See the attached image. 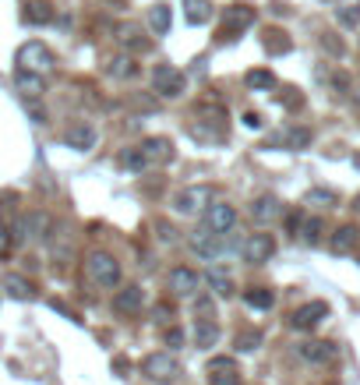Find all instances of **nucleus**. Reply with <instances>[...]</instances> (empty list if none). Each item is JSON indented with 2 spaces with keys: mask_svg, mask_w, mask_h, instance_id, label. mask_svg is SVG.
Masks as SVG:
<instances>
[{
  "mask_svg": "<svg viewBox=\"0 0 360 385\" xmlns=\"http://www.w3.org/2000/svg\"><path fill=\"white\" fill-rule=\"evenodd\" d=\"M120 166H128V170L142 173V170L149 166V159L142 156V149H138V145H131V149H124V152H120Z\"/></svg>",
  "mask_w": 360,
  "mask_h": 385,
  "instance_id": "nucleus-35",
  "label": "nucleus"
},
{
  "mask_svg": "<svg viewBox=\"0 0 360 385\" xmlns=\"http://www.w3.org/2000/svg\"><path fill=\"white\" fill-rule=\"evenodd\" d=\"M339 198H335V191H325V188H311L307 191V205H325V209H332Z\"/></svg>",
  "mask_w": 360,
  "mask_h": 385,
  "instance_id": "nucleus-38",
  "label": "nucleus"
},
{
  "mask_svg": "<svg viewBox=\"0 0 360 385\" xmlns=\"http://www.w3.org/2000/svg\"><path fill=\"white\" fill-rule=\"evenodd\" d=\"M117 47H120L124 54L138 57V54H149V50H152V39H145V32H142L138 25H120V29H117Z\"/></svg>",
  "mask_w": 360,
  "mask_h": 385,
  "instance_id": "nucleus-13",
  "label": "nucleus"
},
{
  "mask_svg": "<svg viewBox=\"0 0 360 385\" xmlns=\"http://www.w3.org/2000/svg\"><path fill=\"white\" fill-rule=\"evenodd\" d=\"M142 374H145L152 385H170V381L180 378V364H177V357H170V353H149V357L142 360Z\"/></svg>",
  "mask_w": 360,
  "mask_h": 385,
  "instance_id": "nucleus-4",
  "label": "nucleus"
},
{
  "mask_svg": "<svg viewBox=\"0 0 360 385\" xmlns=\"http://www.w3.org/2000/svg\"><path fill=\"white\" fill-rule=\"evenodd\" d=\"M50 216L46 212H29V216H22L15 226H11V240L15 244H29V240H39V237H46L50 233Z\"/></svg>",
  "mask_w": 360,
  "mask_h": 385,
  "instance_id": "nucleus-7",
  "label": "nucleus"
},
{
  "mask_svg": "<svg viewBox=\"0 0 360 385\" xmlns=\"http://www.w3.org/2000/svg\"><path fill=\"white\" fill-rule=\"evenodd\" d=\"M184 89H187V75H184L180 68L159 64V68L152 71V92H156V96H163V99H180Z\"/></svg>",
  "mask_w": 360,
  "mask_h": 385,
  "instance_id": "nucleus-2",
  "label": "nucleus"
},
{
  "mask_svg": "<svg viewBox=\"0 0 360 385\" xmlns=\"http://www.w3.org/2000/svg\"><path fill=\"white\" fill-rule=\"evenodd\" d=\"M11 244H15V240H11V226H8L4 219H0V255H4Z\"/></svg>",
  "mask_w": 360,
  "mask_h": 385,
  "instance_id": "nucleus-43",
  "label": "nucleus"
},
{
  "mask_svg": "<svg viewBox=\"0 0 360 385\" xmlns=\"http://www.w3.org/2000/svg\"><path fill=\"white\" fill-rule=\"evenodd\" d=\"M64 142H68V149H75V152H89V149H96L99 135H96L92 124L78 121V124H71V128L64 131Z\"/></svg>",
  "mask_w": 360,
  "mask_h": 385,
  "instance_id": "nucleus-15",
  "label": "nucleus"
},
{
  "mask_svg": "<svg viewBox=\"0 0 360 385\" xmlns=\"http://www.w3.org/2000/svg\"><path fill=\"white\" fill-rule=\"evenodd\" d=\"M156 230H159V240H173V237H177V230H173L166 219H159V223H156Z\"/></svg>",
  "mask_w": 360,
  "mask_h": 385,
  "instance_id": "nucleus-44",
  "label": "nucleus"
},
{
  "mask_svg": "<svg viewBox=\"0 0 360 385\" xmlns=\"http://www.w3.org/2000/svg\"><path fill=\"white\" fill-rule=\"evenodd\" d=\"M166 290H170L173 297H191V293H198V272L187 269V265L170 269V276H166Z\"/></svg>",
  "mask_w": 360,
  "mask_h": 385,
  "instance_id": "nucleus-12",
  "label": "nucleus"
},
{
  "mask_svg": "<svg viewBox=\"0 0 360 385\" xmlns=\"http://www.w3.org/2000/svg\"><path fill=\"white\" fill-rule=\"evenodd\" d=\"M356 209H360V198H356Z\"/></svg>",
  "mask_w": 360,
  "mask_h": 385,
  "instance_id": "nucleus-47",
  "label": "nucleus"
},
{
  "mask_svg": "<svg viewBox=\"0 0 360 385\" xmlns=\"http://www.w3.org/2000/svg\"><path fill=\"white\" fill-rule=\"evenodd\" d=\"M244 124H247L251 131H258V128H261V114H254V110H251V114H244Z\"/></svg>",
  "mask_w": 360,
  "mask_h": 385,
  "instance_id": "nucleus-45",
  "label": "nucleus"
},
{
  "mask_svg": "<svg viewBox=\"0 0 360 385\" xmlns=\"http://www.w3.org/2000/svg\"><path fill=\"white\" fill-rule=\"evenodd\" d=\"M297 353L307 364H332L335 360V343H328V339H307V343L297 346Z\"/></svg>",
  "mask_w": 360,
  "mask_h": 385,
  "instance_id": "nucleus-18",
  "label": "nucleus"
},
{
  "mask_svg": "<svg viewBox=\"0 0 360 385\" xmlns=\"http://www.w3.org/2000/svg\"><path fill=\"white\" fill-rule=\"evenodd\" d=\"M261 43H265V50H268L272 57H279V54H290V50H293V43H290V36H286L283 29H268V32L261 36Z\"/></svg>",
  "mask_w": 360,
  "mask_h": 385,
  "instance_id": "nucleus-31",
  "label": "nucleus"
},
{
  "mask_svg": "<svg viewBox=\"0 0 360 385\" xmlns=\"http://www.w3.org/2000/svg\"><path fill=\"white\" fill-rule=\"evenodd\" d=\"M321 230H325V223H321L318 216H311V219L304 216V226H300V240L314 248V244H321Z\"/></svg>",
  "mask_w": 360,
  "mask_h": 385,
  "instance_id": "nucleus-33",
  "label": "nucleus"
},
{
  "mask_svg": "<svg viewBox=\"0 0 360 385\" xmlns=\"http://www.w3.org/2000/svg\"><path fill=\"white\" fill-rule=\"evenodd\" d=\"M240 255L247 265H265L272 255H275V237L272 233H251L244 244H240Z\"/></svg>",
  "mask_w": 360,
  "mask_h": 385,
  "instance_id": "nucleus-9",
  "label": "nucleus"
},
{
  "mask_svg": "<svg viewBox=\"0 0 360 385\" xmlns=\"http://www.w3.org/2000/svg\"><path fill=\"white\" fill-rule=\"evenodd\" d=\"M191 251H194L198 258H205V262H216V258L226 251V237H216V233L201 230V233L191 237Z\"/></svg>",
  "mask_w": 360,
  "mask_h": 385,
  "instance_id": "nucleus-17",
  "label": "nucleus"
},
{
  "mask_svg": "<svg viewBox=\"0 0 360 385\" xmlns=\"http://www.w3.org/2000/svg\"><path fill=\"white\" fill-rule=\"evenodd\" d=\"M142 307H145V290L142 286H135V283H128V286H120L117 293H113V311L117 314H142Z\"/></svg>",
  "mask_w": 360,
  "mask_h": 385,
  "instance_id": "nucleus-11",
  "label": "nucleus"
},
{
  "mask_svg": "<svg viewBox=\"0 0 360 385\" xmlns=\"http://www.w3.org/2000/svg\"><path fill=\"white\" fill-rule=\"evenodd\" d=\"M85 276L99 286V290H117L120 286V262L110 251H92L85 258Z\"/></svg>",
  "mask_w": 360,
  "mask_h": 385,
  "instance_id": "nucleus-1",
  "label": "nucleus"
},
{
  "mask_svg": "<svg viewBox=\"0 0 360 385\" xmlns=\"http://www.w3.org/2000/svg\"><path fill=\"white\" fill-rule=\"evenodd\" d=\"M209 385H244L233 357H212L209 360Z\"/></svg>",
  "mask_w": 360,
  "mask_h": 385,
  "instance_id": "nucleus-14",
  "label": "nucleus"
},
{
  "mask_svg": "<svg viewBox=\"0 0 360 385\" xmlns=\"http://www.w3.org/2000/svg\"><path fill=\"white\" fill-rule=\"evenodd\" d=\"M353 103H356V106H360V89H356V92H353Z\"/></svg>",
  "mask_w": 360,
  "mask_h": 385,
  "instance_id": "nucleus-46",
  "label": "nucleus"
},
{
  "mask_svg": "<svg viewBox=\"0 0 360 385\" xmlns=\"http://www.w3.org/2000/svg\"><path fill=\"white\" fill-rule=\"evenodd\" d=\"M25 106H29V114H32V121H36V124H46V110H43L36 99H25Z\"/></svg>",
  "mask_w": 360,
  "mask_h": 385,
  "instance_id": "nucleus-42",
  "label": "nucleus"
},
{
  "mask_svg": "<svg viewBox=\"0 0 360 385\" xmlns=\"http://www.w3.org/2000/svg\"><path fill=\"white\" fill-rule=\"evenodd\" d=\"M184 18L191 25H205L212 18V0H184Z\"/></svg>",
  "mask_w": 360,
  "mask_h": 385,
  "instance_id": "nucleus-27",
  "label": "nucleus"
},
{
  "mask_svg": "<svg viewBox=\"0 0 360 385\" xmlns=\"http://www.w3.org/2000/svg\"><path fill=\"white\" fill-rule=\"evenodd\" d=\"M0 286H4V293H8L11 300H32V297H36V286H32L25 276H18V272L4 276V283H0Z\"/></svg>",
  "mask_w": 360,
  "mask_h": 385,
  "instance_id": "nucleus-23",
  "label": "nucleus"
},
{
  "mask_svg": "<svg viewBox=\"0 0 360 385\" xmlns=\"http://www.w3.org/2000/svg\"><path fill=\"white\" fill-rule=\"evenodd\" d=\"M18 68H25V71H36V75H43V71H50L57 61H54V50L46 47V43H39V39H32V43H25V47H18Z\"/></svg>",
  "mask_w": 360,
  "mask_h": 385,
  "instance_id": "nucleus-5",
  "label": "nucleus"
},
{
  "mask_svg": "<svg viewBox=\"0 0 360 385\" xmlns=\"http://www.w3.org/2000/svg\"><path fill=\"white\" fill-rule=\"evenodd\" d=\"M54 15H57V11H54L50 0H29L25 11H22V22H25V25H50Z\"/></svg>",
  "mask_w": 360,
  "mask_h": 385,
  "instance_id": "nucleus-21",
  "label": "nucleus"
},
{
  "mask_svg": "<svg viewBox=\"0 0 360 385\" xmlns=\"http://www.w3.org/2000/svg\"><path fill=\"white\" fill-rule=\"evenodd\" d=\"M244 304H247L251 311H268V307L275 304V293L265 290V286H251V290H244Z\"/></svg>",
  "mask_w": 360,
  "mask_h": 385,
  "instance_id": "nucleus-29",
  "label": "nucleus"
},
{
  "mask_svg": "<svg viewBox=\"0 0 360 385\" xmlns=\"http://www.w3.org/2000/svg\"><path fill=\"white\" fill-rule=\"evenodd\" d=\"M212 198H216V188L212 184H191V188H180L173 195V209L180 216H194L198 209H209Z\"/></svg>",
  "mask_w": 360,
  "mask_h": 385,
  "instance_id": "nucleus-3",
  "label": "nucleus"
},
{
  "mask_svg": "<svg viewBox=\"0 0 360 385\" xmlns=\"http://www.w3.org/2000/svg\"><path fill=\"white\" fill-rule=\"evenodd\" d=\"M233 346H237L240 353H254V350L261 346V332H251V329H244V332L233 339Z\"/></svg>",
  "mask_w": 360,
  "mask_h": 385,
  "instance_id": "nucleus-36",
  "label": "nucleus"
},
{
  "mask_svg": "<svg viewBox=\"0 0 360 385\" xmlns=\"http://www.w3.org/2000/svg\"><path fill=\"white\" fill-rule=\"evenodd\" d=\"M300 226H304V212H290V216H286V230H290L293 237H300Z\"/></svg>",
  "mask_w": 360,
  "mask_h": 385,
  "instance_id": "nucleus-41",
  "label": "nucleus"
},
{
  "mask_svg": "<svg viewBox=\"0 0 360 385\" xmlns=\"http://www.w3.org/2000/svg\"><path fill=\"white\" fill-rule=\"evenodd\" d=\"M106 71H110V78L128 82V78H135V75H138V61H135L131 54H117V57L106 64Z\"/></svg>",
  "mask_w": 360,
  "mask_h": 385,
  "instance_id": "nucleus-25",
  "label": "nucleus"
},
{
  "mask_svg": "<svg viewBox=\"0 0 360 385\" xmlns=\"http://www.w3.org/2000/svg\"><path fill=\"white\" fill-rule=\"evenodd\" d=\"M205 283L212 286V293H216V297H226V300L233 297V279H230V272H223L219 265L205 272Z\"/></svg>",
  "mask_w": 360,
  "mask_h": 385,
  "instance_id": "nucleus-26",
  "label": "nucleus"
},
{
  "mask_svg": "<svg viewBox=\"0 0 360 385\" xmlns=\"http://www.w3.org/2000/svg\"><path fill=\"white\" fill-rule=\"evenodd\" d=\"M244 85L254 89V92H272V89H275V75H272L268 68H254V71L244 75Z\"/></svg>",
  "mask_w": 360,
  "mask_h": 385,
  "instance_id": "nucleus-28",
  "label": "nucleus"
},
{
  "mask_svg": "<svg viewBox=\"0 0 360 385\" xmlns=\"http://www.w3.org/2000/svg\"><path fill=\"white\" fill-rule=\"evenodd\" d=\"M237 226V209L230 202H212L205 209V230L216 233V237H226L230 230Z\"/></svg>",
  "mask_w": 360,
  "mask_h": 385,
  "instance_id": "nucleus-8",
  "label": "nucleus"
},
{
  "mask_svg": "<svg viewBox=\"0 0 360 385\" xmlns=\"http://www.w3.org/2000/svg\"><path fill=\"white\" fill-rule=\"evenodd\" d=\"M335 22L342 29H356L360 25V0H342V4L335 8Z\"/></svg>",
  "mask_w": 360,
  "mask_h": 385,
  "instance_id": "nucleus-32",
  "label": "nucleus"
},
{
  "mask_svg": "<svg viewBox=\"0 0 360 385\" xmlns=\"http://www.w3.org/2000/svg\"><path fill=\"white\" fill-rule=\"evenodd\" d=\"M194 318L198 322H212V300L209 297H198L194 300Z\"/></svg>",
  "mask_w": 360,
  "mask_h": 385,
  "instance_id": "nucleus-39",
  "label": "nucleus"
},
{
  "mask_svg": "<svg viewBox=\"0 0 360 385\" xmlns=\"http://www.w3.org/2000/svg\"><path fill=\"white\" fill-rule=\"evenodd\" d=\"M325 318H328V304H325V300H307V304H300V307L290 314V325H293L297 332H311V329H318Z\"/></svg>",
  "mask_w": 360,
  "mask_h": 385,
  "instance_id": "nucleus-10",
  "label": "nucleus"
},
{
  "mask_svg": "<svg viewBox=\"0 0 360 385\" xmlns=\"http://www.w3.org/2000/svg\"><path fill=\"white\" fill-rule=\"evenodd\" d=\"M142 156L149 159V166L152 163H166V159H173V142L170 138H163V135H152V138H142Z\"/></svg>",
  "mask_w": 360,
  "mask_h": 385,
  "instance_id": "nucleus-19",
  "label": "nucleus"
},
{
  "mask_svg": "<svg viewBox=\"0 0 360 385\" xmlns=\"http://www.w3.org/2000/svg\"><path fill=\"white\" fill-rule=\"evenodd\" d=\"M254 25V8H247V4H230L226 8V15H223V25H219V43H226V39H237L244 29H251Z\"/></svg>",
  "mask_w": 360,
  "mask_h": 385,
  "instance_id": "nucleus-6",
  "label": "nucleus"
},
{
  "mask_svg": "<svg viewBox=\"0 0 360 385\" xmlns=\"http://www.w3.org/2000/svg\"><path fill=\"white\" fill-rule=\"evenodd\" d=\"M166 346H170V350H177V346H184V329H177V325H170V329H166Z\"/></svg>",
  "mask_w": 360,
  "mask_h": 385,
  "instance_id": "nucleus-40",
  "label": "nucleus"
},
{
  "mask_svg": "<svg viewBox=\"0 0 360 385\" xmlns=\"http://www.w3.org/2000/svg\"><path fill=\"white\" fill-rule=\"evenodd\" d=\"M283 216V202L275 198V195H258L254 202H251V219L258 223V226H268V223H275Z\"/></svg>",
  "mask_w": 360,
  "mask_h": 385,
  "instance_id": "nucleus-16",
  "label": "nucleus"
},
{
  "mask_svg": "<svg viewBox=\"0 0 360 385\" xmlns=\"http://www.w3.org/2000/svg\"><path fill=\"white\" fill-rule=\"evenodd\" d=\"M194 346L198 350H209V346H216L219 343V325L216 322H194Z\"/></svg>",
  "mask_w": 360,
  "mask_h": 385,
  "instance_id": "nucleus-30",
  "label": "nucleus"
},
{
  "mask_svg": "<svg viewBox=\"0 0 360 385\" xmlns=\"http://www.w3.org/2000/svg\"><path fill=\"white\" fill-rule=\"evenodd\" d=\"M205 124H216V128H223L226 124V110L223 106H216V103H198V110H194Z\"/></svg>",
  "mask_w": 360,
  "mask_h": 385,
  "instance_id": "nucleus-34",
  "label": "nucleus"
},
{
  "mask_svg": "<svg viewBox=\"0 0 360 385\" xmlns=\"http://www.w3.org/2000/svg\"><path fill=\"white\" fill-rule=\"evenodd\" d=\"M15 89H18L25 99H39V96L46 92V78H43V75H36V71L18 68V71H15Z\"/></svg>",
  "mask_w": 360,
  "mask_h": 385,
  "instance_id": "nucleus-20",
  "label": "nucleus"
},
{
  "mask_svg": "<svg viewBox=\"0 0 360 385\" xmlns=\"http://www.w3.org/2000/svg\"><path fill=\"white\" fill-rule=\"evenodd\" d=\"M170 25H173L170 4H152L149 8V32L152 36H170Z\"/></svg>",
  "mask_w": 360,
  "mask_h": 385,
  "instance_id": "nucleus-24",
  "label": "nucleus"
},
{
  "mask_svg": "<svg viewBox=\"0 0 360 385\" xmlns=\"http://www.w3.org/2000/svg\"><path fill=\"white\" fill-rule=\"evenodd\" d=\"M283 138H286V145H290V149H297V152L311 145V131H307V128H290Z\"/></svg>",
  "mask_w": 360,
  "mask_h": 385,
  "instance_id": "nucleus-37",
  "label": "nucleus"
},
{
  "mask_svg": "<svg viewBox=\"0 0 360 385\" xmlns=\"http://www.w3.org/2000/svg\"><path fill=\"white\" fill-rule=\"evenodd\" d=\"M356 244H360V230H356L353 223L339 226V230L332 233V240H328V248H332L335 255H349V251H353Z\"/></svg>",
  "mask_w": 360,
  "mask_h": 385,
  "instance_id": "nucleus-22",
  "label": "nucleus"
}]
</instances>
